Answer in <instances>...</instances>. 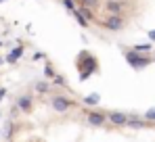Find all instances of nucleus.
Segmentation results:
<instances>
[{
  "label": "nucleus",
  "mask_w": 155,
  "mask_h": 142,
  "mask_svg": "<svg viewBox=\"0 0 155 142\" xmlns=\"http://www.w3.org/2000/svg\"><path fill=\"white\" fill-rule=\"evenodd\" d=\"M4 94H6V92H4V90H0V100L4 98Z\"/></svg>",
  "instance_id": "dca6fc26"
},
{
  "label": "nucleus",
  "mask_w": 155,
  "mask_h": 142,
  "mask_svg": "<svg viewBox=\"0 0 155 142\" xmlns=\"http://www.w3.org/2000/svg\"><path fill=\"white\" fill-rule=\"evenodd\" d=\"M126 115H124V113H109V121H111V123H113V125H117V127H120V125H126Z\"/></svg>",
  "instance_id": "423d86ee"
},
{
  "label": "nucleus",
  "mask_w": 155,
  "mask_h": 142,
  "mask_svg": "<svg viewBox=\"0 0 155 142\" xmlns=\"http://www.w3.org/2000/svg\"><path fill=\"white\" fill-rule=\"evenodd\" d=\"M145 119H151V121H155V109H149V111L145 113Z\"/></svg>",
  "instance_id": "f8f14e48"
},
{
  "label": "nucleus",
  "mask_w": 155,
  "mask_h": 142,
  "mask_svg": "<svg viewBox=\"0 0 155 142\" xmlns=\"http://www.w3.org/2000/svg\"><path fill=\"white\" fill-rule=\"evenodd\" d=\"M63 2H65V6H67L69 11H74V8H76V2H74V0H63Z\"/></svg>",
  "instance_id": "4468645a"
},
{
  "label": "nucleus",
  "mask_w": 155,
  "mask_h": 142,
  "mask_svg": "<svg viewBox=\"0 0 155 142\" xmlns=\"http://www.w3.org/2000/svg\"><path fill=\"white\" fill-rule=\"evenodd\" d=\"M126 125H130V127H145V121H140L136 117H128L126 119Z\"/></svg>",
  "instance_id": "6e6552de"
},
{
  "label": "nucleus",
  "mask_w": 155,
  "mask_h": 142,
  "mask_svg": "<svg viewBox=\"0 0 155 142\" xmlns=\"http://www.w3.org/2000/svg\"><path fill=\"white\" fill-rule=\"evenodd\" d=\"M21 54H23V48L19 46V48H15V50H11V54L6 56V61H8V63H15L17 59H21Z\"/></svg>",
  "instance_id": "0eeeda50"
},
{
  "label": "nucleus",
  "mask_w": 155,
  "mask_h": 142,
  "mask_svg": "<svg viewBox=\"0 0 155 142\" xmlns=\"http://www.w3.org/2000/svg\"><path fill=\"white\" fill-rule=\"evenodd\" d=\"M99 100H101V96H99V94H90V96H86V98H84V102H86V105H97Z\"/></svg>",
  "instance_id": "9b49d317"
},
{
  "label": "nucleus",
  "mask_w": 155,
  "mask_h": 142,
  "mask_svg": "<svg viewBox=\"0 0 155 142\" xmlns=\"http://www.w3.org/2000/svg\"><path fill=\"white\" fill-rule=\"evenodd\" d=\"M52 82H54V84H59V86H65V79H63L61 75H54V77H52Z\"/></svg>",
  "instance_id": "ddd939ff"
},
{
  "label": "nucleus",
  "mask_w": 155,
  "mask_h": 142,
  "mask_svg": "<svg viewBox=\"0 0 155 142\" xmlns=\"http://www.w3.org/2000/svg\"><path fill=\"white\" fill-rule=\"evenodd\" d=\"M46 75H48V77H54V71H52L51 65H46Z\"/></svg>",
  "instance_id": "2eb2a0df"
},
{
  "label": "nucleus",
  "mask_w": 155,
  "mask_h": 142,
  "mask_svg": "<svg viewBox=\"0 0 155 142\" xmlns=\"http://www.w3.org/2000/svg\"><path fill=\"white\" fill-rule=\"evenodd\" d=\"M17 107H19L23 113H29V111H31V96H27V94L19 96V98H17Z\"/></svg>",
  "instance_id": "20e7f679"
},
{
  "label": "nucleus",
  "mask_w": 155,
  "mask_h": 142,
  "mask_svg": "<svg viewBox=\"0 0 155 142\" xmlns=\"http://www.w3.org/2000/svg\"><path fill=\"white\" fill-rule=\"evenodd\" d=\"M71 107H74V102H71L69 98H65V96H52V111L65 113V111H69Z\"/></svg>",
  "instance_id": "f257e3e1"
},
{
  "label": "nucleus",
  "mask_w": 155,
  "mask_h": 142,
  "mask_svg": "<svg viewBox=\"0 0 155 142\" xmlns=\"http://www.w3.org/2000/svg\"><path fill=\"white\" fill-rule=\"evenodd\" d=\"M151 38H153V40H155V31H151Z\"/></svg>",
  "instance_id": "f3484780"
},
{
  "label": "nucleus",
  "mask_w": 155,
  "mask_h": 142,
  "mask_svg": "<svg viewBox=\"0 0 155 142\" xmlns=\"http://www.w3.org/2000/svg\"><path fill=\"white\" fill-rule=\"evenodd\" d=\"M88 123H90V125H94V127H101V125H103L105 123V115L103 113H94V111H92V113H88Z\"/></svg>",
  "instance_id": "39448f33"
},
{
  "label": "nucleus",
  "mask_w": 155,
  "mask_h": 142,
  "mask_svg": "<svg viewBox=\"0 0 155 142\" xmlns=\"http://www.w3.org/2000/svg\"><path fill=\"white\" fill-rule=\"evenodd\" d=\"M71 13H74V17H76V19H78V23L82 25V27H86V25H88V19H86V17H84V15H82V13H80L78 8H74Z\"/></svg>",
  "instance_id": "1a4fd4ad"
},
{
  "label": "nucleus",
  "mask_w": 155,
  "mask_h": 142,
  "mask_svg": "<svg viewBox=\"0 0 155 142\" xmlns=\"http://www.w3.org/2000/svg\"><path fill=\"white\" fill-rule=\"evenodd\" d=\"M126 59H128V63L132 65V67H138V69H140V67H145V65L149 63V59H143V56H136L134 52H128V54H126Z\"/></svg>",
  "instance_id": "7ed1b4c3"
},
{
  "label": "nucleus",
  "mask_w": 155,
  "mask_h": 142,
  "mask_svg": "<svg viewBox=\"0 0 155 142\" xmlns=\"http://www.w3.org/2000/svg\"><path fill=\"white\" fill-rule=\"evenodd\" d=\"M101 23H103V27H107L109 31H120V29L124 27V19L117 17V15H109V17H105Z\"/></svg>",
  "instance_id": "f03ea898"
},
{
  "label": "nucleus",
  "mask_w": 155,
  "mask_h": 142,
  "mask_svg": "<svg viewBox=\"0 0 155 142\" xmlns=\"http://www.w3.org/2000/svg\"><path fill=\"white\" fill-rule=\"evenodd\" d=\"M48 90H51V86H48L46 82H38V84H36V92H40V94H46Z\"/></svg>",
  "instance_id": "9d476101"
}]
</instances>
